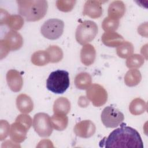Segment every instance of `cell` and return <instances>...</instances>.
Listing matches in <instances>:
<instances>
[{"mask_svg": "<svg viewBox=\"0 0 148 148\" xmlns=\"http://www.w3.org/2000/svg\"><path fill=\"white\" fill-rule=\"evenodd\" d=\"M64 23L58 18H50L46 21L42 25L40 32L46 38L56 40L63 34Z\"/></svg>", "mask_w": 148, "mask_h": 148, "instance_id": "5", "label": "cell"}, {"mask_svg": "<svg viewBox=\"0 0 148 148\" xmlns=\"http://www.w3.org/2000/svg\"><path fill=\"white\" fill-rule=\"evenodd\" d=\"M94 123L89 120H84L77 123L74 127L73 131L76 136L82 138L91 137L95 132Z\"/></svg>", "mask_w": 148, "mask_h": 148, "instance_id": "9", "label": "cell"}, {"mask_svg": "<svg viewBox=\"0 0 148 148\" xmlns=\"http://www.w3.org/2000/svg\"><path fill=\"white\" fill-rule=\"evenodd\" d=\"M134 50L133 45L128 41H124L117 47V55L121 58H127L132 54Z\"/></svg>", "mask_w": 148, "mask_h": 148, "instance_id": "24", "label": "cell"}, {"mask_svg": "<svg viewBox=\"0 0 148 148\" xmlns=\"http://www.w3.org/2000/svg\"><path fill=\"white\" fill-rule=\"evenodd\" d=\"M46 51L49 56L50 62H58L61 61L63 58V51L62 49L57 45L50 46L47 48Z\"/></svg>", "mask_w": 148, "mask_h": 148, "instance_id": "25", "label": "cell"}, {"mask_svg": "<svg viewBox=\"0 0 148 148\" xmlns=\"http://www.w3.org/2000/svg\"><path fill=\"white\" fill-rule=\"evenodd\" d=\"M92 83L91 75L87 72H80L75 78V84L80 90H87Z\"/></svg>", "mask_w": 148, "mask_h": 148, "instance_id": "22", "label": "cell"}, {"mask_svg": "<svg viewBox=\"0 0 148 148\" xmlns=\"http://www.w3.org/2000/svg\"><path fill=\"white\" fill-rule=\"evenodd\" d=\"M103 124L106 128H116L121 124L124 119L123 113L113 106L105 107L101 116Z\"/></svg>", "mask_w": 148, "mask_h": 148, "instance_id": "6", "label": "cell"}, {"mask_svg": "<svg viewBox=\"0 0 148 148\" xmlns=\"http://www.w3.org/2000/svg\"><path fill=\"white\" fill-rule=\"evenodd\" d=\"M31 60L35 65L44 66L50 62V57L46 50H38L32 54Z\"/></svg>", "mask_w": 148, "mask_h": 148, "instance_id": "23", "label": "cell"}, {"mask_svg": "<svg viewBox=\"0 0 148 148\" xmlns=\"http://www.w3.org/2000/svg\"><path fill=\"white\" fill-rule=\"evenodd\" d=\"M16 106L22 113H29L34 109V103L29 96L25 94L18 95L16 98Z\"/></svg>", "mask_w": 148, "mask_h": 148, "instance_id": "16", "label": "cell"}, {"mask_svg": "<svg viewBox=\"0 0 148 148\" xmlns=\"http://www.w3.org/2000/svg\"><path fill=\"white\" fill-rule=\"evenodd\" d=\"M106 1H87L84 5L83 14L92 18H98L102 14V3Z\"/></svg>", "mask_w": 148, "mask_h": 148, "instance_id": "10", "label": "cell"}, {"mask_svg": "<svg viewBox=\"0 0 148 148\" xmlns=\"http://www.w3.org/2000/svg\"><path fill=\"white\" fill-rule=\"evenodd\" d=\"M6 78L8 85L12 91L18 92L21 90L23 85V79L17 71L15 69L8 71Z\"/></svg>", "mask_w": 148, "mask_h": 148, "instance_id": "12", "label": "cell"}, {"mask_svg": "<svg viewBox=\"0 0 148 148\" xmlns=\"http://www.w3.org/2000/svg\"><path fill=\"white\" fill-rule=\"evenodd\" d=\"M141 79L140 72L137 69H131L125 75L124 83L128 87H134L138 85Z\"/></svg>", "mask_w": 148, "mask_h": 148, "instance_id": "21", "label": "cell"}, {"mask_svg": "<svg viewBox=\"0 0 148 148\" xmlns=\"http://www.w3.org/2000/svg\"><path fill=\"white\" fill-rule=\"evenodd\" d=\"M98 31V26L94 21L85 20L81 23L76 28V40L80 45L83 46L95 38Z\"/></svg>", "mask_w": 148, "mask_h": 148, "instance_id": "4", "label": "cell"}, {"mask_svg": "<svg viewBox=\"0 0 148 148\" xmlns=\"http://www.w3.org/2000/svg\"><path fill=\"white\" fill-rule=\"evenodd\" d=\"M4 40L9 46L10 51H15L20 49L23 45L22 36L17 31L10 30L6 33Z\"/></svg>", "mask_w": 148, "mask_h": 148, "instance_id": "13", "label": "cell"}, {"mask_svg": "<svg viewBox=\"0 0 148 148\" xmlns=\"http://www.w3.org/2000/svg\"><path fill=\"white\" fill-rule=\"evenodd\" d=\"M18 12L27 21H39L47 13L48 5L45 0L17 1Z\"/></svg>", "mask_w": 148, "mask_h": 148, "instance_id": "2", "label": "cell"}, {"mask_svg": "<svg viewBox=\"0 0 148 148\" xmlns=\"http://www.w3.org/2000/svg\"><path fill=\"white\" fill-rule=\"evenodd\" d=\"M101 39L105 46L112 47H117L124 41L123 37L115 31L103 33Z\"/></svg>", "mask_w": 148, "mask_h": 148, "instance_id": "15", "label": "cell"}, {"mask_svg": "<svg viewBox=\"0 0 148 148\" xmlns=\"http://www.w3.org/2000/svg\"><path fill=\"white\" fill-rule=\"evenodd\" d=\"M0 48H1L0 56H1V59L2 60V58L6 57V56L8 54L10 50L3 39L0 40Z\"/></svg>", "mask_w": 148, "mask_h": 148, "instance_id": "32", "label": "cell"}, {"mask_svg": "<svg viewBox=\"0 0 148 148\" xmlns=\"http://www.w3.org/2000/svg\"><path fill=\"white\" fill-rule=\"evenodd\" d=\"M96 58V50L94 47L89 43L83 45L80 50V60L86 66L92 65Z\"/></svg>", "mask_w": 148, "mask_h": 148, "instance_id": "14", "label": "cell"}, {"mask_svg": "<svg viewBox=\"0 0 148 148\" xmlns=\"http://www.w3.org/2000/svg\"><path fill=\"white\" fill-rule=\"evenodd\" d=\"M76 2V1H57L56 6L59 10L63 12H68L72 10Z\"/></svg>", "mask_w": 148, "mask_h": 148, "instance_id": "29", "label": "cell"}, {"mask_svg": "<svg viewBox=\"0 0 148 148\" xmlns=\"http://www.w3.org/2000/svg\"><path fill=\"white\" fill-rule=\"evenodd\" d=\"M145 62L144 57L138 54H134L128 57L126 60L125 64L130 69H136L140 68Z\"/></svg>", "mask_w": 148, "mask_h": 148, "instance_id": "27", "label": "cell"}, {"mask_svg": "<svg viewBox=\"0 0 148 148\" xmlns=\"http://www.w3.org/2000/svg\"><path fill=\"white\" fill-rule=\"evenodd\" d=\"M147 103L140 98H136L133 99L130 105L129 110L130 113L135 116L140 115L147 110Z\"/></svg>", "mask_w": 148, "mask_h": 148, "instance_id": "20", "label": "cell"}, {"mask_svg": "<svg viewBox=\"0 0 148 148\" xmlns=\"http://www.w3.org/2000/svg\"><path fill=\"white\" fill-rule=\"evenodd\" d=\"M99 143L104 144L105 147H143L139 133L124 123L120 124V127L114 130Z\"/></svg>", "mask_w": 148, "mask_h": 148, "instance_id": "1", "label": "cell"}, {"mask_svg": "<svg viewBox=\"0 0 148 148\" xmlns=\"http://www.w3.org/2000/svg\"><path fill=\"white\" fill-rule=\"evenodd\" d=\"M70 84L69 73L64 70L51 72L46 80V88L55 94H63Z\"/></svg>", "mask_w": 148, "mask_h": 148, "instance_id": "3", "label": "cell"}, {"mask_svg": "<svg viewBox=\"0 0 148 148\" xmlns=\"http://www.w3.org/2000/svg\"><path fill=\"white\" fill-rule=\"evenodd\" d=\"M5 24L12 30H19L24 25V19L20 15H9Z\"/></svg>", "mask_w": 148, "mask_h": 148, "instance_id": "26", "label": "cell"}, {"mask_svg": "<svg viewBox=\"0 0 148 148\" xmlns=\"http://www.w3.org/2000/svg\"><path fill=\"white\" fill-rule=\"evenodd\" d=\"M16 121H17L23 125H24L28 130L30 128L32 124V120L31 117L26 113H23L19 114L16 119Z\"/></svg>", "mask_w": 148, "mask_h": 148, "instance_id": "31", "label": "cell"}, {"mask_svg": "<svg viewBox=\"0 0 148 148\" xmlns=\"http://www.w3.org/2000/svg\"><path fill=\"white\" fill-rule=\"evenodd\" d=\"M125 12V6L123 1H114L112 2L108 8V17L120 20Z\"/></svg>", "mask_w": 148, "mask_h": 148, "instance_id": "17", "label": "cell"}, {"mask_svg": "<svg viewBox=\"0 0 148 148\" xmlns=\"http://www.w3.org/2000/svg\"><path fill=\"white\" fill-rule=\"evenodd\" d=\"M86 97L96 107L103 105L108 100V93L103 86L92 84L86 90Z\"/></svg>", "mask_w": 148, "mask_h": 148, "instance_id": "8", "label": "cell"}, {"mask_svg": "<svg viewBox=\"0 0 148 148\" xmlns=\"http://www.w3.org/2000/svg\"><path fill=\"white\" fill-rule=\"evenodd\" d=\"M90 101L86 97L81 96L78 100V105L82 108L87 107L89 105Z\"/></svg>", "mask_w": 148, "mask_h": 148, "instance_id": "34", "label": "cell"}, {"mask_svg": "<svg viewBox=\"0 0 148 148\" xmlns=\"http://www.w3.org/2000/svg\"><path fill=\"white\" fill-rule=\"evenodd\" d=\"M28 129L21 123L16 121L10 126L9 135L12 140L16 143L23 142L27 138Z\"/></svg>", "mask_w": 148, "mask_h": 148, "instance_id": "11", "label": "cell"}, {"mask_svg": "<svg viewBox=\"0 0 148 148\" xmlns=\"http://www.w3.org/2000/svg\"><path fill=\"white\" fill-rule=\"evenodd\" d=\"M119 20L114 19L108 16L102 23V28L106 32H114L119 26Z\"/></svg>", "mask_w": 148, "mask_h": 148, "instance_id": "28", "label": "cell"}, {"mask_svg": "<svg viewBox=\"0 0 148 148\" xmlns=\"http://www.w3.org/2000/svg\"><path fill=\"white\" fill-rule=\"evenodd\" d=\"M50 122L54 129L57 131H63L68 126V118L66 114L54 113L50 117Z\"/></svg>", "mask_w": 148, "mask_h": 148, "instance_id": "19", "label": "cell"}, {"mask_svg": "<svg viewBox=\"0 0 148 148\" xmlns=\"http://www.w3.org/2000/svg\"><path fill=\"white\" fill-rule=\"evenodd\" d=\"M10 127L6 120H1L0 121V140L6 138L10 133Z\"/></svg>", "mask_w": 148, "mask_h": 148, "instance_id": "30", "label": "cell"}, {"mask_svg": "<svg viewBox=\"0 0 148 148\" xmlns=\"http://www.w3.org/2000/svg\"><path fill=\"white\" fill-rule=\"evenodd\" d=\"M0 13H1V18H0V24L1 25H3L5 24L6 21L9 17V16L10 15L9 14V13L5 10H3V9H1V11H0Z\"/></svg>", "mask_w": 148, "mask_h": 148, "instance_id": "33", "label": "cell"}, {"mask_svg": "<svg viewBox=\"0 0 148 148\" xmlns=\"http://www.w3.org/2000/svg\"><path fill=\"white\" fill-rule=\"evenodd\" d=\"M71 110L70 101L65 97H61L57 98L53 105L54 113L67 114Z\"/></svg>", "mask_w": 148, "mask_h": 148, "instance_id": "18", "label": "cell"}, {"mask_svg": "<svg viewBox=\"0 0 148 148\" xmlns=\"http://www.w3.org/2000/svg\"><path fill=\"white\" fill-rule=\"evenodd\" d=\"M32 126L35 132L40 137H48L53 132V127L50 117L45 113H38L35 114L32 120Z\"/></svg>", "mask_w": 148, "mask_h": 148, "instance_id": "7", "label": "cell"}]
</instances>
